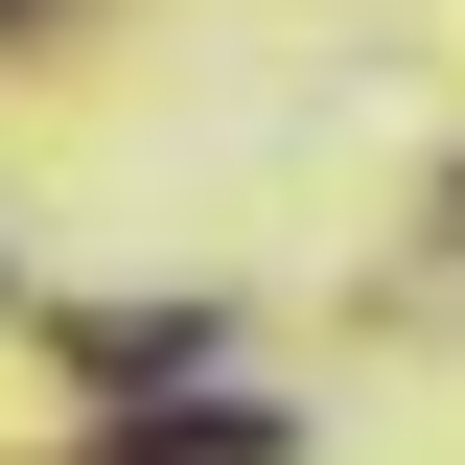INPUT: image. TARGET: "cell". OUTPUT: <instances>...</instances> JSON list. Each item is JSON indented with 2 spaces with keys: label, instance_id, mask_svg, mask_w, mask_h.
Here are the masks:
<instances>
[{
  "label": "cell",
  "instance_id": "cell-1",
  "mask_svg": "<svg viewBox=\"0 0 465 465\" xmlns=\"http://www.w3.org/2000/svg\"><path fill=\"white\" fill-rule=\"evenodd\" d=\"M116 465H280L256 396H186V419H116Z\"/></svg>",
  "mask_w": 465,
  "mask_h": 465
}]
</instances>
